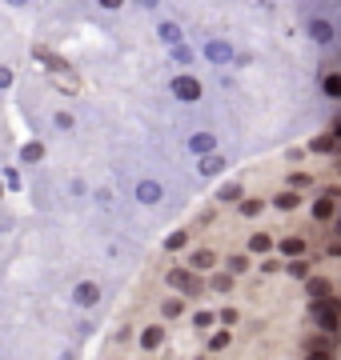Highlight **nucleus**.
Here are the masks:
<instances>
[{"label": "nucleus", "mask_w": 341, "mask_h": 360, "mask_svg": "<svg viewBox=\"0 0 341 360\" xmlns=\"http://www.w3.org/2000/svg\"><path fill=\"white\" fill-rule=\"evenodd\" d=\"M165 284H169V292H181V296H189V300H201V296L209 292V281L205 276H197V272L189 269V264H173L169 272H165Z\"/></svg>", "instance_id": "f257e3e1"}, {"label": "nucleus", "mask_w": 341, "mask_h": 360, "mask_svg": "<svg viewBox=\"0 0 341 360\" xmlns=\"http://www.w3.org/2000/svg\"><path fill=\"white\" fill-rule=\"evenodd\" d=\"M169 96L177 104H201L205 101V84L193 72H177V77H169Z\"/></svg>", "instance_id": "f03ea898"}, {"label": "nucleus", "mask_w": 341, "mask_h": 360, "mask_svg": "<svg viewBox=\"0 0 341 360\" xmlns=\"http://www.w3.org/2000/svg\"><path fill=\"white\" fill-rule=\"evenodd\" d=\"M302 28H305V40H314L317 49H333L337 44V25L329 20V16H305L302 20Z\"/></svg>", "instance_id": "7ed1b4c3"}, {"label": "nucleus", "mask_w": 341, "mask_h": 360, "mask_svg": "<svg viewBox=\"0 0 341 360\" xmlns=\"http://www.w3.org/2000/svg\"><path fill=\"white\" fill-rule=\"evenodd\" d=\"M337 212H341V193H337V188L317 193L314 200H309V217H314V224H333Z\"/></svg>", "instance_id": "20e7f679"}, {"label": "nucleus", "mask_w": 341, "mask_h": 360, "mask_svg": "<svg viewBox=\"0 0 341 360\" xmlns=\"http://www.w3.org/2000/svg\"><path fill=\"white\" fill-rule=\"evenodd\" d=\"M68 300H73V309L77 312H92V309H101L105 288H101L97 281H77L73 284V292H68Z\"/></svg>", "instance_id": "39448f33"}, {"label": "nucleus", "mask_w": 341, "mask_h": 360, "mask_svg": "<svg viewBox=\"0 0 341 360\" xmlns=\"http://www.w3.org/2000/svg\"><path fill=\"white\" fill-rule=\"evenodd\" d=\"M201 60H209L213 68H229V65H237V52H233V44L225 37H213V40H205L201 44Z\"/></svg>", "instance_id": "423d86ee"}, {"label": "nucleus", "mask_w": 341, "mask_h": 360, "mask_svg": "<svg viewBox=\"0 0 341 360\" xmlns=\"http://www.w3.org/2000/svg\"><path fill=\"white\" fill-rule=\"evenodd\" d=\"M185 153L189 156H213V153H221V136L213 129H193L189 136H185Z\"/></svg>", "instance_id": "0eeeda50"}, {"label": "nucleus", "mask_w": 341, "mask_h": 360, "mask_svg": "<svg viewBox=\"0 0 341 360\" xmlns=\"http://www.w3.org/2000/svg\"><path fill=\"white\" fill-rule=\"evenodd\" d=\"M309 316H314V324L321 333H337L341 328V296L321 300V304H309Z\"/></svg>", "instance_id": "6e6552de"}, {"label": "nucleus", "mask_w": 341, "mask_h": 360, "mask_svg": "<svg viewBox=\"0 0 341 360\" xmlns=\"http://www.w3.org/2000/svg\"><path fill=\"white\" fill-rule=\"evenodd\" d=\"M132 200L141 208H157L161 200H165V184H161L157 176H141L137 184H132Z\"/></svg>", "instance_id": "1a4fd4ad"}, {"label": "nucleus", "mask_w": 341, "mask_h": 360, "mask_svg": "<svg viewBox=\"0 0 341 360\" xmlns=\"http://www.w3.org/2000/svg\"><path fill=\"white\" fill-rule=\"evenodd\" d=\"M165 340H169V324H165V321L144 324L141 333H137V348H141V352H161Z\"/></svg>", "instance_id": "9d476101"}, {"label": "nucleus", "mask_w": 341, "mask_h": 360, "mask_svg": "<svg viewBox=\"0 0 341 360\" xmlns=\"http://www.w3.org/2000/svg\"><path fill=\"white\" fill-rule=\"evenodd\" d=\"M277 257H281V260L309 257V236H302V232H289V236H277Z\"/></svg>", "instance_id": "9b49d317"}, {"label": "nucleus", "mask_w": 341, "mask_h": 360, "mask_svg": "<svg viewBox=\"0 0 341 360\" xmlns=\"http://www.w3.org/2000/svg\"><path fill=\"white\" fill-rule=\"evenodd\" d=\"M185 264H189V269L197 272V276H209V272L221 269V257H217L213 248H193V252L185 257Z\"/></svg>", "instance_id": "f8f14e48"}, {"label": "nucleus", "mask_w": 341, "mask_h": 360, "mask_svg": "<svg viewBox=\"0 0 341 360\" xmlns=\"http://www.w3.org/2000/svg\"><path fill=\"white\" fill-rule=\"evenodd\" d=\"M305 296H309V304H321V300H333V296H337V288H333V281H329V276H309V281H305Z\"/></svg>", "instance_id": "ddd939ff"}, {"label": "nucleus", "mask_w": 341, "mask_h": 360, "mask_svg": "<svg viewBox=\"0 0 341 360\" xmlns=\"http://www.w3.org/2000/svg\"><path fill=\"white\" fill-rule=\"evenodd\" d=\"M44 156H49V144L32 136V141L20 144V153H16V165H20V168H37L40 160H44Z\"/></svg>", "instance_id": "4468645a"}, {"label": "nucleus", "mask_w": 341, "mask_h": 360, "mask_svg": "<svg viewBox=\"0 0 341 360\" xmlns=\"http://www.w3.org/2000/svg\"><path fill=\"white\" fill-rule=\"evenodd\" d=\"M185 316H189V296L173 292V296H165V300H161V321H165V324L185 321Z\"/></svg>", "instance_id": "2eb2a0df"}, {"label": "nucleus", "mask_w": 341, "mask_h": 360, "mask_svg": "<svg viewBox=\"0 0 341 360\" xmlns=\"http://www.w3.org/2000/svg\"><path fill=\"white\" fill-rule=\"evenodd\" d=\"M245 252H249L253 260L269 257V252H277V236H273V232H249V240H245Z\"/></svg>", "instance_id": "dca6fc26"}, {"label": "nucleus", "mask_w": 341, "mask_h": 360, "mask_svg": "<svg viewBox=\"0 0 341 360\" xmlns=\"http://www.w3.org/2000/svg\"><path fill=\"white\" fill-rule=\"evenodd\" d=\"M153 37H157L165 49H173V44H185V28L177 25V20H169V16H161L157 28H153Z\"/></svg>", "instance_id": "f3484780"}, {"label": "nucleus", "mask_w": 341, "mask_h": 360, "mask_svg": "<svg viewBox=\"0 0 341 360\" xmlns=\"http://www.w3.org/2000/svg\"><path fill=\"white\" fill-rule=\"evenodd\" d=\"M221 269L233 272L237 281H241V276H249V272L257 269V260H253L249 252H229V257H221Z\"/></svg>", "instance_id": "a211bd4d"}, {"label": "nucleus", "mask_w": 341, "mask_h": 360, "mask_svg": "<svg viewBox=\"0 0 341 360\" xmlns=\"http://www.w3.org/2000/svg\"><path fill=\"white\" fill-rule=\"evenodd\" d=\"M225 168H229V156H221V153L201 156L197 160V176L201 180H217V176H225Z\"/></svg>", "instance_id": "6ab92c4d"}, {"label": "nucleus", "mask_w": 341, "mask_h": 360, "mask_svg": "<svg viewBox=\"0 0 341 360\" xmlns=\"http://www.w3.org/2000/svg\"><path fill=\"white\" fill-rule=\"evenodd\" d=\"M273 212H297V208L305 205V193H297V188H281V193H273Z\"/></svg>", "instance_id": "aec40b11"}, {"label": "nucleus", "mask_w": 341, "mask_h": 360, "mask_svg": "<svg viewBox=\"0 0 341 360\" xmlns=\"http://www.w3.org/2000/svg\"><path fill=\"white\" fill-rule=\"evenodd\" d=\"M189 324H193L197 333H205V336H209L213 328H221V316H217V309H209V304H205V309L189 312Z\"/></svg>", "instance_id": "412c9836"}, {"label": "nucleus", "mask_w": 341, "mask_h": 360, "mask_svg": "<svg viewBox=\"0 0 341 360\" xmlns=\"http://www.w3.org/2000/svg\"><path fill=\"white\" fill-rule=\"evenodd\" d=\"M213 200H217V205H241V200H245V184H241V180H225L221 188L213 193Z\"/></svg>", "instance_id": "4be33fe9"}, {"label": "nucleus", "mask_w": 341, "mask_h": 360, "mask_svg": "<svg viewBox=\"0 0 341 360\" xmlns=\"http://www.w3.org/2000/svg\"><path fill=\"white\" fill-rule=\"evenodd\" d=\"M205 281H209V292H213V296H229V292L237 288V276H233V272H225V269L209 272Z\"/></svg>", "instance_id": "5701e85b"}, {"label": "nucleus", "mask_w": 341, "mask_h": 360, "mask_svg": "<svg viewBox=\"0 0 341 360\" xmlns=\"http://www.w3.org/2000/svg\"><path fill=\"white\" fill-rule=\"evenodd\" d=\"M285 276H289V281H297V284H305L309 276H314V260H309V257L285 260Z\"/></svg>", "instance_id": "b1692460"}, {"label": "nucleus", "mask_w": 341, "mask_h": 360, "mask_svg": "<svg viewBox=\"0 0 341 360\" xmlns=\"http://www.w3.org/2000/svg\"><path fill=\"white\" fill-rule=\"evenodd\" d=\"M197 56H201V52L189 49V44H173V49H169V60H173V65H181V72H189V65H193Z\"/></svg>", "instance_id": "393cba45"}, {"label": "nucleus", "mask_w": 341, "mask_h": 360, "mask_svg": "<svg viewBox=\"0 0 341 360\" xmlns=\"http://www.w3.org/2000/svg\"><path fill=\"white\" fill-rule=\"evenodd\" d=\"M265 208H269V200H265V196H245V200L237 205V212H241L245 220H257V217L265 212Z\"/></svg>", "instance_id": "a878e982"}, {"label": "nucleus", "mask_w": 341, "mask_h": 360, "mask_svg": "<svg viewBox=\"0 0 341 360\" xmlns=\"http://www.w3.org/2000/svg\"><path fill=\"white\" fill-rule=\"evenodd\" d=\"M53 129L61 132V136H73V132H77V116L68 112V108H53Z\"/></svg>", "instance_id": "bb28decb"}, {"label": "nucleus", "mask_w": 341, "mask_h": 360, "mask_svg": "<svg viewBox=\"0 0 341 360\" xmlns=\"http://www.w3.org/2000/svg\"><path fill=\"white\" fill-rule=\"evenodd\" d=\"M65 193H68V200H92V184L85 176H68Z\"/></svg>", "instance_id": "cd10ccee"}, {"label": "nucleus", "mask_w": 341, "mask_h": 360, "mask_svg": "<svg viewBox=\"0 0 341 360\" xmlns=\"http://www.w3.org/2000/svg\"><path fill=\"white\" fill-rule=\"evenodd\" d=\"M0 180H4V188H8V193H20V188H25L20 165H4V168H0Z\"/></svg>", "instance_id": "c85d7f7f"}, {"label": "nucleus", "mask_w": 341, "mask_h": 360, "mask_svg": "<svg viewBox=\"0 0 341 360\" xmlns=\"http://www.w3.org/2000/svg\"><path fill=\"white\" fill-rule=\"evenodd\" d=\"M189 240H193V232H189V229L169 232V236H165V252H185V248H189Z\"/></svg>", "instance_id": "c756f323"}, {"label": "nucleus", "mask_w": 341, "mask_h": 360, "mask_svg": "<svg viewBox=\"0 0 341 360\" xmlns=\"http://www.w3.org/2000/svg\"><path fill=\"white\" fill-rule=\"evenodd\" d=\"M257 272H261V276H281V272H285V260L277 257V252H269V257L257 260Z\"/></svg>", "instance_id": "7c9ffc66"}, {"label": "nucleus", "mask_w": 341, "mask_h": 360, "mask_svg": "<svg viewBox=\"0 0 341 360\" xmlns=\"http://www.w3.org/2000/svg\"><path fill=\"white\" fill-rule=\"evenodd\" d=\"M233 345V328H213L209 333V352H225Z\"/></svg>", "instance_id": "2f4dec72"}, {"label": "nucleus", "mask_w": 341, "mask_h": 360, "mask_svg": "<svg viewBox=\"0 0 341 360\" xmlns=\"http://www.w3.org/2000/svg\"><path fill=\"white\" fill-rule=\"evenodd\" d=\"M321 92H326L329 101L341 104V72H326V77H321Z\"/></svg>", "instance_id": "473e14b6"}, {"label": "nucleus", "mask_w": 341, "mask_h": 360, "mask_svg": "<svg viewBox=\"0 0 341 360\" xmlns=\"http://www.w3.org/2000/svg\"><path fill=\"white\" fill-rule=\"evenodd\" d=\"M305 360H337V352H329L326 340H309V348H305Z\"/></svg>", "instance_id": "72a5a7b5"}, {"label": "nucleus", "mask_w": 341, "mask_h": 360, "mask_svg": "<svg viewBox=\"0 0 341 360\" xmlns=\"http://www.w3.org/2000/svg\"><path fill=\"white\" fill-rule=\"evenodd\" d=\"M314 184V176L309 172H289V180H285V188H297V193H305Z\"/></svg>", "instance_id": "f704fd0d"}, {"label": "nucleus", "mask_w": 341, "mask_h": 360, "mask_svg": "<svg viewBox=\"0 0 341 360\" xmlns=\"http://www.w3.org/2000/svg\"><path fill=\"white\" fill-rule=\"evenodd\" d=\"M113 200H117L113 188H92V205H97V208H113Z\"/></svg>", "instance_id": "c9c22d12"}, {"label": "nucleus", "mask_w": 341, "mask_h": 360, "mask_svg": "<svg viewBox=\"0 0 341 360\" xmlns=\"http://www.w3.org/2000/svg\"><path fill=\"white\" fill-rule=\"evenodd\" d=\"M16 89V68L0 65V92H13Z\"/></svg>", "instance_id": "e433bc0d"}, {"label": "nucleus", "mask_w": 341, "mask_h": 360, "mask_svg": "<svg viewBox=\"0 0 341 360\" xmlns=\"http://www.w3.org/2000/svg\"><path fill=\"white\" fill-rule=\"evenodd\" d=\"M217 316H221V328H233V324L241 321V312H237L233 304H225V309H217Z\"/></svg>", "instance_id": "4c0bfd02"}, {"label": "nucleus", "mask_w": 341, "mask_h": 360, "mask_svg": "<svg viewBox=\"0 0 341 360\" xmlns=\"http://www.w3.org/2000/svg\"><path fill=\"white\" fill-rule=\"evenodd\" d=\"M97 8H101V13H125L129 0H97Z\"/></svg>", "instance_id": "58836bf2"}, {"label": "nucleus", "mask_w": 341, "mask_h": 360, "mask_svg": "<svg viewBox=\"0 0 341 360\" xmlns=\"http://www.w3.org/2000/svg\"><path fill=\"white\" fill-rule=\"evenodd\" d=\"M132 4H137L141 13H157V8H161V0H132Z\"/></svg>", "instance_id": "ea45409f"}, {"label": "nucleus", "mask_w": 341, "mask_h": 360, "mask_svg": "<svg viewBox=\"0 0 341 360\" xmlns=\"http://www.w3.org/2000/svg\"><path fill=\"white\" fill-rule=\"evenodd\" d=\"M329 257H341V236H333V240H329Z\"/></svg>", "instance_id": "a19ab883"}, {"label": "nucleus", "mask_w": 341, "mask_h": 360, "mask_svg": "<svg viewBox=\"0 0 341 360\" xmlns=\"http://www.w3.org/2000/svg\"><path fill=\"white\" fill-rule=\"evenodd\" d=\"M8 8H32V0H4Z\"/></svg>", "instance_id": "79ce46f5"}, {"label": "nucleus", "mask_w": 341, "mask_h": 360, "mask_svg": "<svg viewBox=\"0 0 341 360\" xmlns=\"http://www.w3.org/2000/svg\"><path fill=\"white\" fill-rule=\"evenodd\" d=\"M0 205H4V184H0Z\"/></svg>", "instance_id": "37998d69"}, {"label": "nucleus", "mask_w": 341, "mask_h": 360, "mask_svg": "<svg viewBox=\"0 0 341 360\" xmlns=\"http://www.w3.org/2000/svg\"><path fill=\"white\" fill-rule=\"evenodd\" d=\"M193 360H209V356H193Z\"/></svg>", "instance_id": "c03bdc74"}]
</instances>
